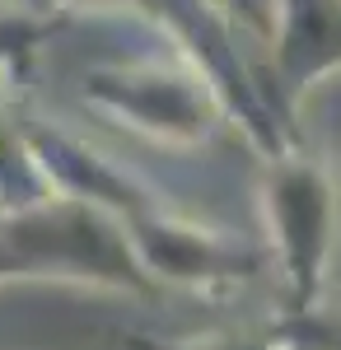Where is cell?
<instances>
[{"label": "cell", "mask_w": 341, "mask_h": 350, "mask_svg": "<svg viewBox=\"0 0 341 350\" xmlns=\"http://www.w3.org/2000/svg\"><path fill=\"white\" fill-rule=\"evenodd\" d=\"M0 14H5V10H0Z\"/></svg>", "instance_id": "obj_10"}, {"label": "cell", "mask_w": 341, "mask_h": 350, "mask_svg": "<svg viewBox=\"0 0 341 350\" xmlns=\"http://www.w3.org/2000/svg\"><path fill=\"white\" fill-rule=\"evenodd\" d=\"M225 19H234V24L253 28V33H271V14H276V0H210Z\"/></svg>", "instance_id": "obj_8"}, {"label": "cell", "mask_w": 341, "mask_h": 350, "mask_svg": "<svg viewBox=\"0 0 341 350\" xmlns=\"http://www.w3.org/2000/svg\"><path fill=\"white\" fill-rule=\"evenodd\" d=\"M262 98L290 135H299V103L318 80L341 70V0H276L266 33Z\"/></svg>", "instance_id": "obj_5"}, {"label": "cell", "mask_w": 341, "mask_h": 350, "mask_svg": "<svg viewBox=\"0 0 341 350\" xmlns=\"http://www.w3.org/2000/svg\"><path fill=\"white\" fill-rule=\"evenodd\" d=\"M117 341L127 350H286L271 327L266 332H210V336H178V341H159V336H140V332H117Z\"/></svg>", "instance_id": "obj_7"}, {"label": "cell", "mask_w": 341, "mask_h": 350, "mask_svg": "<svg viewBox=\"0 0 341 350\" xmlns=\"http://www.w3.org/2000/svg\"><path fill=\"white\" fill-rule=\"evenodd\" d=\"M127 243H131L136 262L145 275L164 285H192V290H220V285H243L266 267V252L238 247L215 229H201L192 219L173 215L164 201L131 215L127 224Z\"/></svg>", "instance_id": "obj_4"}, {"label": "cell", "mask_w": 341, "mask_h": 350, "mask_svg": "<svg viewBox=\"0 0 341 350\" xmlns=\"http://www.w3.org/2000/svg\"><path fill=\"white\" fill-rule=\"evenodd\" d=\"M84 103L117 117L136 135H150L159 145H206L215 126L229 117L210 80L187 66H103L84 75Z\"/></svg>", "instance_id": "obj_3"}, {"label": "cell", "mask_w": 341, "mask_h": 350, "mask_svg": "<svg viewBox=\"0 0 341 350\" xmlns=\"http://www.w3.org/2000/svg\"><path fill=\"white\" fill-rule=\"evenodd\" d=\"M10 280H71L122 295H159L136 262L122 219L56 191L24 206H0V285Z\"/></svg>", "instance_id": "obj_1"}, {"label": "cell", "mask_w": 341, "mask_h": 350, "mask_svg": "<svg viewBox=\"0 0 341 350\" xmlns=\"http://www.w3.org/2000/svg\"><path fill=\"white\" fill-rule=\"evenodd\" d=\"M262 219L271 262L286 275V308L323 299L341 239V183L332 163L304 145V135L262 159Z\"/></svg>", "instance_id": "obj_2"}, {"label": "cell", "mask_w": 341, "mask_h": 350, "mask_svg": "<svg viewBox=\"0 0 341 350\" xmlns=\"http://www.w3.org/2000/svg\"><path fill=\"white\" fill-rule=\"evenodd\" d=\"M271 336L294 350H341V304L314 299L304 308H286L271 323Z\"/></svg>", "instance_id": "obj_6"}, {"label": "cell", "mask_w": 341, "mask_h": 350, "mask_svg": "<svg viewBox=\"0 0 341 350\" xmlns=\"http://www.w3.org/2000/svg\"><path fill=\"white\" fill-rule=\"evenodd\" d=\"M71 10H131V14H150L155 0H61Z\"/></svg>", "instance_id": "obj_9"}]
</instances>
